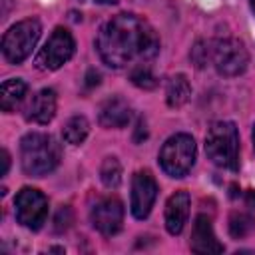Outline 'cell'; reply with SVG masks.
I'll return each instance as SVG.
<instances>
[{"instance_id":"obj_1","label":"cell","mask_w":255,"mask_h":255,"mask_svg":"<svg viewBox=\"0 0 255 255\" xmlns=\"http://www.w3.org/2000/svg\"><path fill=\"white\" fill-rule=\"evenodd\" d=\"M96 48L106 66L120 70L129 64H147L155 58L159 52V38L145 20L122 12L100 28Z\"/></svg>"},{"instance_id":"obj_2","label":"cell","mask_w":255,"mask_h":255,"mask_svg":"<svg viewBox=\"0 0 255 255\" xmlns=\"http://www.w3.org/2000/svg\"><path fill=\"white\" fill-rule=\"evenodd\" d=\"M62 159L60 143L48 133H26L20 141V161L26 175L42 177L58 167Z\"/></svg>"},{"instance_id":"obj_3","label":"cell","mask_w":255,"mask_h":255,"mask_svg":"<svg viewBox=\"0 0 255 255\" xmlns=\"http://www.w3.org/2000/svg\"><path fill=\"white\" fill-rule=\"evenodd\" d=\"M207 157L223 169H239V131L233 122H213L205 135Z\"/></svg>"},{"instance_id":"obj_4","label":"cell","mask_w":255,"mask_h":255,"mask_svg":"<svg viewBox=\"0 0 255 255\" xmlns=\"http://www.w3.org/2000/svg\"><path fill=\"white\" fill-rule=\"evenodd\" d=\"M195 163V139L189 133H175L159 149V165L169 177H183Z\"/></svg>"},{"instance_id":"obj_5","label":"cell","mask_w":255,"mask_h":255,"mask_svg":"<svg viewBox=\"0 0 255 255\" xmlns=\"http://www.w3.org/2000/svg\"><path fill=\"white\" fill-rule=\"evenodd\" d=\"M42 26L36 18H26L14 24L2 38V54L10 64H22L40 40Z\"/></svg>"},{"instance_id":"obj_6","label":"cell","mask_w":255,"mask_h":255,"mask_svg":"<svg viewBox=\"0 0 255 255\" xmlns=\"http://www.w3.org/2000/svg\"><path fill=\"white\" fill-rule=\"evenodd\" d=\"M211 60H213L215 70L221 76L233 78V76H239V74H243L247 70L249 54H247V48H245V44L241 40L223 38V40H217L213 44Z\"/></svg>"},{"instance_id":"obj_7","label":"cell","mask_w":255,"mask_h":255,"mask_svg":"<svg viewBox=\"0 0 255 255\" xmlns=\"http://www.w3.org/2000/svg\"><path fill=\"white\" fill-rule=\"evenodd\" d=\"M14 213L18 223L38 231L48 217V197L34 187H22L14 199Z\"/></svg>"},{"instance_id":"obj_8","label":"cell","mask_w":255,"mask_h":255,"mask_svg":"<svg viewBox=\"0 0 255 255\" xmlns=\"http://www.w3.org/2000/svg\"><path fill=\"white\" fill-rule=\"evenodd\" d=\"M74 52H76V42H74L72 34L66 28L58 26L50 34V38L44 44V48L38 52L36 66L40 70H50V72L58 70L60 66H64L74 56Z\"/></svg>"},{"instance_id":"obj_9","label":"cell","mask_w":255,"mask_h":255,"mask_svg":"<svg viewBox=\"0 0 255 255\" xmlns=\"http://www.w3.org/2000/svg\"><path fill=\"white\" fill-rule=\"evenodd\" d=\"M157 197V183L153 179V175L147 169L135 171V175L131 177V215L135 219H145L155 203Z\"/></svg>"},{"instance_id":"obj_10","label":"cell","mask_w":255,"mask_h":255,"mask_svg":"<svg viewBox=\"0 0 255 255\" xmlns=\"http://www.w3.org/2000/svg\"><path fill=\"white\" fill-rule=\"evenodd\" d=\"M92 225L106 237L116 235L124 223V203L118 197H104L100 199L90 211Z\"/></svg>"},{"instance_id":"obj_11","label":"cell","mask_w":255,"mask_h":255,"mask_svg":"<svg viewBox=\"0 0 255 255\" xmlns=\"http://www.w3.org/2000/svg\"><path fill=\"white\" fill-rule=\"evenodd\" d=\"M189 205H191V199L185 189H179L169 195L165 203V229L171 235H179L183 231L189 215Z\"/></svg>"},{"instance_id":"obj_12","label":"cell","mask_w":255,"mask_h":255,"mask_svg":"<svg viewBox=\"0 0 255 255\" xmlns=\"http://www.w3.org/2000/svg\"><path fill=\"white\" fill-rule=\"evenodd\" d=\"M189 247L193 253H223V245L217 241V237L213 233L211 219L203 213H199L193 221Z\"/></svg>"},{"instance_id":"obj_13","label":"cell","mask_w":255,"mask_h":255,"mask_svg":"<svg viewBox=\"0 0 255 255\" xmlns=\"http://www.w3.org/2000/svg\"><path fill=\"white\" fill-rule=\"evenodd\" d=\"M129 118H131V108L120 96H112L106 102H102L98 112V120L104 128H126Z\"/></svg>"},{"instance_id":"obj_14","label":"cell","mask_w":255,"mask_h":255,"mask_svg":"<svg viewBox=\"0 0 255 255\" xmlns=\"http://www.w3.org/2000/svg\"><path fill=\"white\" fill-rule=\"evenodd\" d=\"M54 116H56V92L52 88H44L32 98L26 118L34 124L44 126V124L52 122Z\"/></svg>"},{"instance_id":"obj_15","label":"cell","mask_w":255,"mask_h":255,"mask_svg":"<svg viewBox=\"0 0 255 255\" xmlns=\"http://www.w3.org/2000/svg\"><path fill=\"white\" fill-rule=\"evenodd\" d=\"M26 92H28V84L24 80H20V78L4 80L2 88H0V108H2V112H6V114L14 112L22 104Z\"/></svg>"},{"instance_id":"obj_16","label":"cell","mask_w":255,"mask_h":255,"mask_svg":"<svg viewBox=\"0 0 255 255\" xmlns=\"http://www.w3.org/2000/svg\"><path fill=\"white\" fill-rule=\"evenodd\" d=\"M191 96V86L189 80L183 74H175L169 78L167 88H165V100L169 108H181Z\"/></svg>"},{"instance_id":"obj_17","label":"cell","mask_w":255,"mask_h":255,"mask_svg":"<svg viewBox=\"0 0 255 255\" xmlns=\"http://www.w3.org/2000/svg\"><path fill=\"white\" fill-rule=\"evenodd\" d=\"M90 131V124L84 116H74L70 118L66 124H64V129H62V135H64V141L70 143V145H80L86 135Z\"/></svg>"},{"instance_id":"obj_18","label":"cell","mask_w":255,"mask_h":255,"mask_svg":"<svg viewBox=\"0 0 255 255\" xmlns=\"http://www.w3.org/2000/svg\"><path fill=\"white\" fill-rule=\"evenodd\" d=\"M100 179L106 187L116 189L122 183V163L118 161V157H106L102 161L100 167Z\"/></svg>"},{"instance_id":"obj_19","label":"cell","mask_w":255,"mask_h":255,"mask_svg":"<svg viewBox=\"0 0 255 255\" xmlns=\"http://www.w3.org/2000/svg\"><path fill=\"white\" fill-rule=\"evenodd\" d=\"M129 80L133 86L141 88V90H153L157 86V78L151 74L149 64H137L131 68L129 72Z\"/></svg>"},{"instance_id":"obj_20","label":"cell","mask_w":255,"mask_h":255,"mask_svg":"<svg viewBox=\"0 0 255 255\" xmlns=\"http://www.w3.org/2000/svg\"><path fill=\"white\" fill-rule=\"evenodd\" d=\"M253 227H255V219H253L251 215H247V213H237V211L231 213V217H229V233H231V237L241 239V237L249 235Z\"/></svg>"},{"instance_id":"obj_21","label":"cell","mask_w":255,"mask_h":255,"mask_svg":"<svg viewBox=\"0 0 255 255\" xmlns=\"http://www.w3.org/2000/svg\"><path fill=\"white\" fill-rule=\"evenodd\" d=\"M209 58H211V48H209L205 42H197V44L191 48V62H193L197 68H203Z\"/></svg>"},{"instance_id":"obj_22","label":"cell","mask_w":255,"mask_h":255,"mask_svg":"<svg viewBox=\"0 0 255 255\" xmlns=\"http://www.w3.org/2000/svg\"><path fill=\"white\" fill-rule=\"evenodd\" d=\"M72 225V209L70 207H60V211L54 217V231L64 233Z\"/></svg>"},{"instance_id":"obj_23","label":"cell","mask_w":255,"mask_h":255,"mask_svg":"<svg viewBox=\"0 0 255 255\" xmlns=\"http://www.w3.org/2000/svg\"><path fill=\"white\" fill-rule=\"evenodd\" d=\"M145 137H147V128H145V122H143V120H139V122H137V126H135L133 141H135V143H141Z\"/></svg>"},{"instance_id":"obj_24","label":"cell","mask_w":255,"mask_h":255,"mask_svg":"<svg viewBox=\"0 0 255 255\" xmlns=\"http://www.w3.org/2000/svg\"><path fill=\"white\" fill-rule=\"evenodd\" d=\"M98 84H100V72H96L94 68L88 70V74H86V88L92 90V88H96Z\"/></svg>"},{"instance_id":"obj_25","label":"cell","mask_w":255,"mask_h":255,"mask_svg":"<svg viewBox=\"0 0 255 255\" xmlns=\"http://www.w3.org/2000/svg\"><path fill=\"white\" fill-rule=\"evenodd\" d=\"M8 167H10V153L6 149H2V175L8 173Z\"/></svg>"},{"instance_id":"obj_26","label":"cell","mask_w":255,"mask_h":255,"mask_svg":"<svg viewBox=\"0 0 255 255\" xmlns=\"http://www.w3.org/2000/svg\"><path fill=\"white\" fill-rule=\"evenodd\" d=\"M245 201H247L249 207H255V189H249V191L245 193Z\"/></svg>"},{"instance_id":"obj_27","label":"cell","mask_w":255,"mask_h":255,"mask_svg":"<svg viewBox=\"0 0 255 255\" xmlns=\"http://www.w3.org/2000/svg\"><path fill=\"white\" fill-rule=\"evenodd\" d=\"M98 4H118V0H96Z\"/></svg>"},{"instance_id":"obj_28","label":"cell","mask_w":255,"mask_h":255,"mask_svg":"<svg viewBox=\"0 0 255 255\" xmlns=\"http://www.w3.org/2000/svg\"><path fill=\"white\" fill-rule=\"evenodd\" d=\"M249 4H251V10L255 12V0H249Z\"/></svg>"},{"instance_id":"obj_29","label":"cell","mask_w":255,"mask_h":255,"mask_svg":"<svg viewBox=\"0 0 255 255\" xmlns=\"http://www.w3.org/2000/svg\"><path fill=\"white\" fill-rule=\"evenodd\" d=\"M253 147H255V126H253Z\"/></svg>"}]
</instances>
